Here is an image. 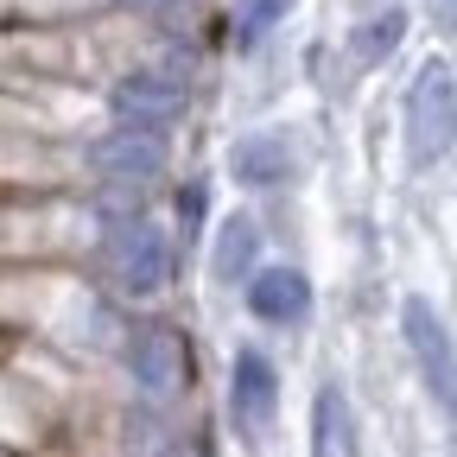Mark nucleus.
<instances>
[{
    "label": "nucleus",
    "instance_id": "f257e3e1",
    "mask_svg": "<svg viewBox=\"0 0 457 457\" xmlns=\"http://www.w3.org/2000/svg\"><path fill=\"white\" fill-rule=\"evenodd\" d=\"M102 267L108 279L121 286L128 299H146L171 279V242L159 236V222L128 210V216H108V236H102Z\"/></svg>",
    "mask_w": 457,
    "mask_h": 457
},
{
    "label": "nucleus",
    "instance_id": "f03ea898",
    "mask_svg": "<svg viewBox=\"0 0 457 457\" xmlns=\"http://www.w3.org/2000/svg\"><path fill=\"white\" fill-rule=\"evenodd\" d=\"M451 146H457V71L432 57L407 96V153H413V165H432Z\"/></svg>",
    "mask_w": 457,
    "mask_h": 457
},
{
    "label": "nucleus",
    "instance_id": "7ed1b4c3",
    "mask_svg": "<svg viewBox=\"0 0 457 457\" xmlns=\"http://www.w3.org/2000/svg\"><path fill=\"white\" fill-rule=\"evenodd\" d=\"M400 337H407V350L420 362V381L438 400V413L457 426V343H451L445 318L426 299H407V305H400Z\"/></svg>",
    "mask_w": 457,
    "mask_h": 457
},
{
    "label": "nucleus",
    "instance_id": "20e7f679",
    "mask_svg": "<svg viewBox=\"0 0 457 457\" xmlns=\"http://www.w3.org/2000/svg\"><path fill=\"white\" fill-rule=\"evenodd\" d=\"M108 108H114V121H121V128H153V134H165L171 121H179V108H185V77H179V64H140L134 77L114 83Z\"/></svg>",
    "mask_w": 457,
    "mask_h": 457
},
{
    "label": "nucleus",
    "instance_id": "39448f33",
    "mask_svg": "<svg viewBox=\"0 0 457 457\" xmlns=\"http://www.w3.org/2000/svg\"><path fill=\"white\" fill-rule=\"evenodd\" d=\"M96 171L108 185H121V191H146L159 171H165V134L153 128H114L102 146H96Z\"/></svg>",
    "mask_w": 457,
    "mask_h": 457
},
{
    "label": "nucleus",
    "instance_id": "423d86ee",
    "mask_svg": "<svg viewBox=\"0 0 457 457\" xmlns=\"http://www.w3.org/2000/svg\"><path fill=\"white\" fill-rule=\"evenodd\" d=\"M128 375H134L146 394H171V387H179V381L191 375V356H185L179 330L134 324V337H128Z\"/></svg>",
    "mask_w": 457,
    "mask_h": 457
},
{
    "label": "nucleus",
    "instance_id": "0eeeda50",
    "mask_svg": "<svg viewBox=\"0 0 457 457\" xmlns=\"http://www.w3.org/2000/svg\"><path fill=\"white\" fill-rule=\"evenodd\" d=\"M248 312L267 324H305L312 312V279L299 267H261L248 279Z\"/></svg>",
    "mask_w": 457,
    "mask_h": 457
},
{
    "label": "nucleus",
    "instance_id": "6e6552de",
    "mask_svg": "<svg viewBox=\"0 0 457 457\" xmlns=\"http://www.w3.org/2000/svg\"><path fill=\"white\" fill-rule=\"evenodd\" d=\"M273 400H279V375L261 350H236V369H228V407L248 426H267L273 420Z\"/></svg>",
    "mask_w": 457,
    "mask_h": 457
},
{
    "label": "nucleus",
    "instance_id": "1a4fd4ad",
    "mask_svg": "<svg viewBox=\"0 0 457 457\" xmlns=\"http://www.w3.org/2000/svg\"><path fill=\"white\" fill-rule=\"evenodd\" d=\"M312 457H356V426H350V400H343V387H318Z\"/></svg>",
    "mask_w": 457,
    "mask_h": 457
},
{
    "label": "nucleus",
    "instance_id": "9d476101",
    "mask_svg": "<svg viewBox=\"0 0 457 457\" xmlns=\"http://www.w3.org/2000/svg\"><path fill=\"white\" fill-rule=\"evenodd\" d=\"M254 248H261L254 216H228L222 236H216V279H242V273L254 267Z\"/></svg>",
    "mask_w": 457,
    "mask_h": 457
},
{
    "label": "nucleus",
    "instance_id": "9b49d317",
    "mask_svg": "<svg viewBox=\"0 0 457 457\" xmlns=\"http://www.w3.org/2000/svg\"><path fill=\"white\" fill-rule=\"evenodd\" d=\"M228 165H236L242 185H273V179H286L293 159H286V140H236V159Z\"/></svg>",
    "mask_w": 457,
    "mask_h": 457
},
{
    "label": "nucleus",
    "instance_id": "f8f14e48",
    "mask_svg": "<svg viewBox=\"0 0 457 457\" xmlns=\"http://www.w3.org/2000/svg\"><path fill=\"white\" fill-rule=\"evenodd\" d=\"M286 7H293V0H254V7H248V26H242V32H248V38H254V32H267V26H273V20H279Z\"/></svg>",
    "mask_w": 457,
    "mask_h": 457
},
{
    "label": "nucleus",
    "instance_id": "ddd939ff",
    "mask_svg": "<svg viewBox=\"0 0 457 457\" xmlns=\"http://www.w3.org/2000/svg\"><path fill=\"white\" fill-rule=\"evenodd\" d=\"M400 38V13H387V20H375L369 32H362V51H381V45H394Z\"/></svg>",
    "mask_w": 457,
    "mask_h": 457
},
{
    "label": "nucleus",
    "instance_id": "4468645a",
    "mask_svg": "<svg viewBox=\"0 0 457 457\" xmlns=\"http://www.w3.org/2000/svg\"><path fill=\"white\" fill-rule=\"evenodd\" d=\"M179 216H185V236H191V228L204 222V191H197V185L185 191V204H179Z\"/></svg>",
    "mask_w": 457,
    "mask_h": 457
},
{
    "label": "nucleus",
    "instance_id": "2eb2a0df",
    "mask_svg": "<svg viewBox=\"0 0 457 457\" xmlns=\"http://www.w3.org/2000/svg\"><path fill=\"white\" fill-rule=\"evenodd\" d=\"M134 7H171V0H134Z\"/></svg>",
    "mask_w": 457,
    "mask_h": 457
},
{
    "label": "nucleus",
    "instance_id": "dca6fc26",
    "mask_svg": "<svg viewBox=\"0 0 457 457\" xmlns=\"http://www.w3.org/2000/svg\"><path fill=\"white\" fill-rule=\"evenodd\" d=\"M445 7H451V20H457V0H445Z\"/></svg>",
    "mask_w": 457,
    "mask_h": 457
}]
</instances>
